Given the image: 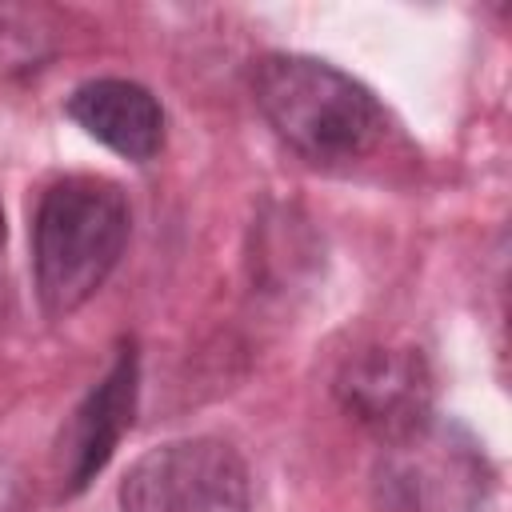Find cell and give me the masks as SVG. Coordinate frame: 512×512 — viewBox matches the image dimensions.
Instances as JSON below:
<instances>
[{
  "instance_id": "9c48e42d",
  "label": "cell",
  "mask_w": 512,
  "mask_h": 512,
  "mask_svg": "<svg viewBox=\"0 0 512 512\" xmlns=\"http://www.w3.org/2000/svg\"><path fill=\"white\" fill-rule=\"evenodd\" d=\"M4 244H8V224H4V204H0V320L8 312V280H4Z\"/></svg>"
},
{
  "instance_id": "ba28073f",
  "label": "cell",
  "mask_w": 512,
  "mask_h": 512,
  "mask_svg": "<svg viewBox=\"0 0 512 512\" xmlns=\"http://www.w3.org/2000/svg\"><path fill=\"white\" fill-rule=\"evenodd\" d=\"M56 52L52 24L40 8H12L0 4V80L28 76L44 68Z\"/></svg>"
},
{
  "instance_id": "7a4b0ae2",
  "label": "cell",
  "mask_w": 512,
  "mask_h": 512,
  "mask_svg": "<svg viewBox=\"0 0 512 512\" xmlns=\"http://www.w3.org/2000/svg\"><path fill=\"white\" fill-rule=\"evenodd\" d=\"M132 236V208L116 180L72 172L52 180L32 212V272L44 316L84 308L116 272Z\"/></svg>"
},
{
  "instance_id": "6da1fadb",
  "label": "cell",
  "mask_w": 512,
  "mask_h": 512,
  "mask_svg": "<svg viewBox=\"0 0 512 512\" xmlns=\"http://www.w3.org/2000/svg\"><path fill=\"white\" fill-rule=\"evenodd\" d=\"M252 100L280 144L316 168H348L388 136V112L376 92L320 56H260L252 68Z\"/></svg>"
},
{
  "instance_id": "5b68a950",
  "label": "cell",
  "mask_w": 512,
  "mask_h": 512,
  "mask_svg": "<svg viewBox=\"0 0 512 512\" xmlns=\"http://www.w3.org/2000/svg\"><path fill=\"white\" fill-rule=\"evenodd\" d=\"M140 392V352L136 340H124L108 372L84 392L56 436V476L64 496H80L112 460L120 436L132 428Z\"/></svg>"
},
{
  "instance_id": "3957f363",
  "label": "cell",
  "mask_w": 512,
  "mask_h": 512,
  "mask_svg": "<svg viewBox=\"0 0 512 512\" xmlns=\"http://www.w3.org/2000/svg\"><path fill=\"white\" fill-rule=\"evenodd\" d=\"M492 488L496 468L484 444L436 412L384 440L372 472L380 512H484Z\"/></svg>"
},
{
  "instance_id": "52a82bcc",
  "label": "cell",
  "mask_w": 512,
  "mask_h": 512,
  "mask_svg": "<svg viewBox=\"0 0 512 512\" xmlns=\"http://www.w3.org/2000/svg\"><path fill=\"white\" fill-rule=\"evenodd\" d=\"M64 112L76 128H84L92 140L132 164H148L164 148V108L136 80L92 76L72 88Z\"/></svg>"
},
{
  "instance_id": "8992f818",
  "label": "cell",
  "mask_w": 512,
  "mask_h": 512,
  "mask_svg": "<svg viewBox=\"0 0 512 512\" xmlns=\"http://www.w3.org/2000/svg\"><path fill=\"white\" fill-rule=\"evenodd\" d=\"M336 396L384 444L432 416V372L416 348H364L340 368Z\"/></svg>"
},
{
  "instance_id": "277c9868",
  "label": "cell",
  "mask_w": 512,
  "mask_h": 512,
  "mask_svg": "<svg viewBox=\"0 0 512 512\" xmlns=\"http://www.w3.org/2000/svg\"><path fill=\"white\" fill-rule=\"evenodd\" d=\"M116 500L120 512H252V480L228 440L180 436L136 456Z\"/></svg>"
}]
</instances>
